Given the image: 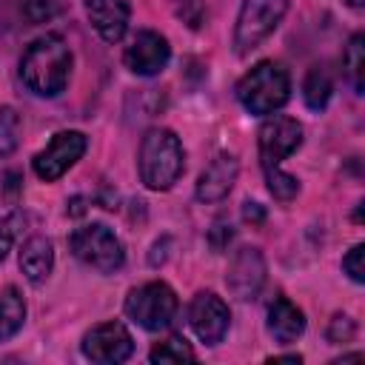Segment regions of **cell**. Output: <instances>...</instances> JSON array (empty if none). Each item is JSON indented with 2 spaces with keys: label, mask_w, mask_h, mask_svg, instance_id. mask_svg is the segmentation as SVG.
I'll return each instance as SVG.
<instances>
[{
  "label": "cell",
  "mask_w": 365,
  "mask_h": 365,
  "mask_svg": "<svg viewBox=\"0 0 365 365\" xmlns=\"http://www.w3.org/2000/svg\"><path fill=\"white\" fill-rule=\"evenodd\" d=\"M71 71V51L60 34H46L34 40L23 60H20V77L29 91L40 97H54L66 88Z\"/></svg>",
  "instance_id": "1"
},
{
  "label": "cell",
  "mask_w": 365,
  "mask_h": 365,
  "mask_svg": "<svg viewBox=\"0 0 365 365\" xmlns=\"http://www.w3.org/2000/svg\"><path fill=\"white\" fill-rule=\"evenodd\" d=\"M140 180L151 191L171 188L182 174V145L171 128H148L140 143Z\"/></svg>",
  "instance_id": "2"
},
{
  "label": "cell",
  "mask_w": 365,
  "mask_h": 365,
  "mask_svg": "<svg viewBox=\"0 0 365 365\" xmlns=\"http://www.w3.org/2000/svg\"><path fill=\"white\" fill-rule=\"evenodd\" d=\"M288 97H291V77L274 60L257 63L237 83V100L248 114H274L288 103Z\"/></svg>",
  "instance_id": "3"
},
{
  "label": "cell",
  "mask_w": 365,
  "mask_h": 365,
  "mask_svg": "<svg viewBox=\"0 0 365 365\" xmlns=\"http://www.w3.org/2000/svg\"><path fill=\"white\" fill-rule=\"evenodd\" d=\"M68 245H71V251H74V257L80 262H86L88 268H94L100 274H114L123 265V259H125L123 242L103 222H91V225L77 228L71 234Z\"/></svg>",
  "instance_id": "4"
},
{
  "label": "cell",
  "mask_w": 365,
  "mask_h": 365,
  "mask_svg": "<svg viewBox=\"0 0 365 365\" xmlns=\"http://www.w3.org/2000/svg\"><path fill=\"white\" fill-rule=\"evenodd\" d=\"M125 314L145 331L168 328L177 314V294L165 282H145L125 297Z\"/></svg>",
  "instance_id": "5"
},
{
  "label": "cell",
  "mask_w": 365,
  "mask_h": 365,
  "mask_svg": "<svg viewBox=\"0 0 365 365\" xmlns=\"http://www.w3.org/2000/svg\"><path fill=\"white\" fill-rule=\"evenodd\" d=\"M288 0H245L234 29V48L237 54L254 51L285 17Z\"/></svg>",
  "instance_id": "6"
},
{
  "label": "cell",
  "mask_w": 365,
  "mask_h": 365,
  "mask_svg": "<svg viewBox=\"0 0 365 365\" xmlns=\"http://www.w3.org/2000/svg\"><path fill=\"white\" fill-rule=\"evenodd\" d=\"M86 145H88V140H86L83 131H60V134H54L51 143L40 154H34V163H31L34 174L40 180H46V182L60 180L86 154Z\"/></svg>",
  "instance_id": "7"
},
{
  "label": "cell",
  "mask_w": 365,
  "mask_h": 365,
  "mask_svg": "<svg viewBox=\"0 0 365 365\" xmlns=\"http://www.w3.org/2000/svg\"><path fill=\"white\" fill-rule=\"evenodd\" d=\"M302 143V125L294 117L274 114L259 128V163L262 168L279 165L285 157H291Z\"/></svg>",
  "instance_id": "8"
},
{
  "label": "cell",
  "mask_w": 365,
  "mask_h": 365,
  "mask_svg": "<svg viewBox=\"0 0 365 365\" xmlns=\"http://www.w3.org/2000/svg\"><path fill=\"white\" fill-rule=\"evenodd\" d=\"M134 351V339L128 334V328L123 322H103L94 325L86 336H83V354L91 362L100 365H114V362H125Z\"/></svg>",
  "instance_id": "9"
},
{
  "label": "cell",
  "mask_w": 365,
  "mask_h": 365,
  "mask_svg": "<svg viewBox=\"0 0 365 365\" xmlns=\"http://www.w3.org/2000/svg\"><path fill=\"white\" fill-rule=\"evenodd\" d=\"M228 319H231L228 305L211 291H200L188 305V322L205 345H220L222 342V336L228 331Z\"/></svg>",
  "instance_id": "10"
},
{
  "label": "cell",
  "mask_w": 365,
  "mask_h": 365,
  "mask_svg": "<svg viewBox=\"0 0 365 365\" xmlns=\"http://www.w3.org/2000/svg\"><path fill=\"white\" fill-rule=\"evenodd\" d=\"M265 282V257L259 248H240L225 271V285L237 299H254Z\"/></svg>",
  "instance_id": "11"
},
{
  "label": "cell",
  "mask_w": 365,
  "mask_h": 365,
  "mask_svg": "<svg viewBox=\"0 0 365 365\" xmlns=\"http://www.w3.org/2000/svg\"><path fill=\"white\" fill-rule=\"evenodd\" d=\"M168 57H171V46H168V40L163 34H157V31H140L131 40V46L125 48L123 63H125L128 71H134L140 77H151V74H160L165 68Z\"/></svg>",
  "instance_id": "12"
},
{
  "label": "cell",
  "mask_w": 365,
  "mask_h": 365,
  "mask_svg": "<svg viewBox=\"0 0 365 365\" xmlns=\"http://www.w3.org/2000/svg\"><path fill=\"white\" fill-rule=\"evenodd\" d=\"M237 174H240V163L234 154L222 151L217 154L200 174L197 180V200L200 202H220L237 182Z\"/></svg>",
  "instance_id": "13"
},
{
  "label": "cell",
  "mask_w": 365,
  "mask_h": 365,
  "mask_svg": "<svg viewBox=\"0 0 365 365\" xmlns=\"http://www.w3.org/2000/svg\"><path fill=\"white\" fill-rule=\"evenodd\" d=\"M86 14L106 43H120L128 29V0H86Z\"/></svg>",
  "instance_id": "14"
},
{
  "label": "cell",
  "mask_w": 365,
  "mask_h": 365,
  "mask_svg": "<svg viewBox=\"0 0 365 365\" xmlns=\"http://www.w3.org/2000/svg\"><path fill=\"white\" fill-rule=\"evenodd\" d=\"M54 268V245L46 237H31L20 248V271L31 285H40L48 279Z\"/></svg>",
  "instance_id": "15"
},
{
  "label": "cell",
  "mask_w": 365,
  "mask_h": 365,
  "mask_svg": "<svg viewBox=\"0 0 365 365\" xmlns=\"http://www.w3.org/2000/svg\"><path fill=\"white\" fill-rule=\"evenodd\" d=\"M302 331H305V317H302V311L291 302V299H285V297H277L274 302H271V308H268V334L277 339V342H294L297 336H302Z\"/></svg>",
  "instance_id": "16"
},
{
  "label": "cell",
  "mask_w": 365,
  "mask_h": 365,
  "mask_svg": "<svg viewBox=\"0 0 365 365\" xmlns=\"http://www.w3.org/2000/svg\"><path fill=\"white\" fill-rule=\"evenodd\" d=\"M23 319H26V302L20 297L17 288H3L0 291V342L14 336L20 328H23Z\"/></svg>",
  "instance_id": "17"
},
{
  "label": "cell",
  "mask_w": 365,
  "mask_h": 365,
  "mask_svg": "<svg viewBox=\"0 0 365 365\" xmlns=\"http://www.w3.org/2000/svg\"><path fill=\"white\" fill-rule=\"evenodd\" d=\"M331 91H334V83H331V74L328 68L322 66H314L308 74H305V83H302V100L311 111H322L331 100Z\"/></svg>",
  "instance_id": "18"
},
{
  "label": "cell",
  "mask_w": 365,
  "mask_h": 365,
  "mask_svg": "<svg viewBox=\"0 0 365 365\" xmlns=\"http://www.w3.org/2000/svg\"><path fill=\"white\" fill-rule=\"evenodd\" d=\"M342 66H345V74L354 86L356 94H362V86H365V37L362 34H354L345 54H342Z\"/></svg>",
  "instance_id": "19"
},
{
  "label": "cell",
  "mask_w": 365,
  "mask_h": 365,
  "mask_svg": "<svg viewBox=\"0 0 365 365\" xmlns=\"http://www.w3.org/2000/svg\"><path fill=\"white\" fill-rule=\"evenodd\" d=\"M262 171H265V182H268V191L274 194V200L288 202V200H294L299 194V180L294 174H285L279 165L262 168Z\"/></svg>",
  "instance_id": "20"
},
{
  "label": "cell",
  "mask_w": 365,
  "mask_h": 365,
  "mask_svg": "<svg viewBox=\"0 0 365 365\" xmlns=\"http://www.w3.org/2000/svg\"><path fill=\"white\" fill-rule=\"evenodd\" d=\"M148 359L151 362H191L194 359V351H191V345L185 339L171 336V339L154 345L151 354H148Z\"/></svg>",
  "instance_id": "21"
},
{
  "label": "cell",
  "mask_w": 365,
  "mask_h": 365,
  "mask_svg": "<svg viewBox=\"0 0 365 365\" xmlns=\"http://www.w3.org/2000/svg\"><path fill=\"white\" fill-rule=\"evenodd\" d=\"M20 143V114L11 106L0 108V157H9Z\"/></svg>",
  "instance_id": "22"
},
{
  "label": "cell",
  "mask_w": 365,
  "mask_h": 365,
  "mask_svg": "<svg viewBox=\"0 0 365 365\" xmlns=\"http://www.w3.org/2000/svg\"><path fill=\"white\" fill-rule=\"evenodd\" d=\"M174 14L188 26V29H200L202 20H205V6L202 0H168Z\"/></svg>",
  "instance_id": "23"
},
{
  "label": "cell",
  "mask_w": 365,
  "mask_h": 365,
  "mask_svg": "<svg viewBox=\"0 0 365 365\" xmlns=\"http://www.w3.org/2000/svg\"><path fill=\"white\" fill-rule=\"evenodd\" d=\"M60 11L57 0H26L23 3V14L29 23H46Z\"/></svg>",
  "instance_id": "24"
},
{
  "label": "cell",
  "mask_w": 365,
  "mask_h": 365,
  "mask_svg": "<svg viewBox=\"0 0 365 365\" xmlns=\"http://www.w3.org/2000/svg\"><path fill=\"white\" fill-rule=\"evenodd\" d=\"M342 271H345L354 282H365V245H354V248L342 257Z\"/></svg>",
  "instance_id": "25"
},
{
  "label": "cell",
  "mask_w": 365,
  "mask_h": 365,
  "mask_svg": "<svg viewBox=\"0 0 365 365\" xmlns=\"http://www.w3.org/2000/svg\"><path fill=\"white\" fill-rule=\"evenodd\" d=\"M354 334H356V325H354V319L345 317V314H336V317L331 319V325H328V339H331V342H351Z\"/></svg>",
  "instance_id": "26"
},
{
  "label": "cell",
  "mask_w": 365,
  "mask_h": 365,
  "mask_svg": "<svg viewBox=\"0 0 365 365\" xmlns=\"http://www.w3.org/2000/svg\"><path fill=\"white\" fill-rule=\"evenodd\" d=\"M17 191H20V174H17V171H6V174H3V194L14 200Z\"/></svg>",
  "instance_id": "27"
},
{
  "label": "cell",
  "mask_w": 365,
  "mask_h": 365,
  "mask_svg": "<svg viewBox=\"0 0 365 365\" xmlns=\"http://www.w3.org/2000/svg\"><path fill=\"white\" fill-rule=\"evenodd\" d=\"M242 217H245V222H254V225H259V222L265 220V211H262V205H259V202H245V208H242Z\"/></svg>",
  "instance_id": "28"
},
{
  "label": "cell",
  "mask_w": 365,
  "mask_h": 365,
  "mask_svg": "<svg viewBox=\"0 0 365 365\" xmlns=\"http://www.w3.org/2000/svg\"><path fill=\"white\" fill-rule=\"evenodd\" d=\"M9 251H11V225L6 220H0V262L6 259Z\"/></svg>",
  "instance_id": "29"
},
{
  "label": "cell",
  "mask_w": 365,
  "mask_h": 365,
  "mask_svg": "<svg viewBox=\"0 0 365 365\" xmlns=\"http://www.w3.org/2000/svg\"><path fill=\"white\" fill-rule=\"evenodd\" d=\"M68 211H71L74 217H80V214L86 211V208H83V200H80V197H74V200H71V208H68Z\"/></svg>",
  "instance_id": "30"
},
{
  "label": "cell",
  "mask_w": 365,
  "mask_h": 365,
  "mask_svg": "<svg viewBox=\"0 0 365 365\" xmlns=\"http://www.w3.org/2000/svg\"><path fill=\"white\" fill-rule=\"evenodd\" d=\"M299 354H285V356H271V362H299Z\"/></svg>",
  "instance_id": "31"
},
{
  "label": "cell",
  "mask_w": 365,
  "mask_h": 365,
  "mask_svg": "<svg viewBox=\"0 0 365 365\" xmlns=\"http://www.w3.org/2000/svg\"><path fill=\"white\" fill-rule=\"evenodd\" d=\"M345 3H348V6H354V9H362V3H365V0H345Z\"/></svg>",
  "instance_id": "32"
}]
</instances>
